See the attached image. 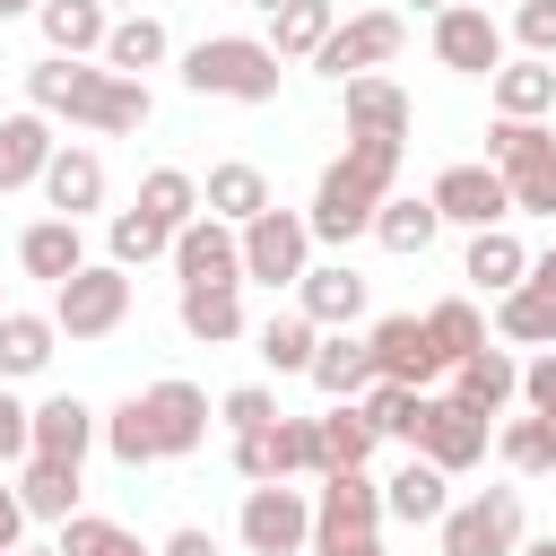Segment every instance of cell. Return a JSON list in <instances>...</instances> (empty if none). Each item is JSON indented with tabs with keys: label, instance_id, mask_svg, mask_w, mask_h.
I'll use <instances>...</instances> for the list:
<instances>
[{
	"label": "cell",
	"instance_id": "6da1fadb",
	"mask_svg": "<svg viewBox=\"0 0 556 556\" xmlns=\"http://www.w3.org/2000/svg\"><path fill=\"white\" fill-rule=\"evenodd\" d=\"M26 104H35V113H70V122H87V130H104V139L148 130V113H156L148 78H122V70H96V61H61V52H43V61L26 70Z\"/></svg>",
	"mask_w": 556,
	"mask_h": 556
},
{
	"label": "cell",
	"instance_id": "7a4b0ae2",
	"mask_svg": "<svg viewBox=\"0 0 556 556\" xmlns=\"http://www.w3.org/2000/svg\"><path fill=\"white\" fill-rule=\"evenodd\" d=\"M208 443V391L200 382H148V391H130L113 417H104V452L122 460V469H139V460H182V452H200Z\"/></svg>",
	"mask_w": 556,
	"mask_h": 556
},
{
	"label": "cell",
	"instance_id": "3957f363",
	"mask_svg": "<svg viewBox=\"0 0 556 556\" xmlns=\"http://www.w3.org/2000/svg\"><path fill=\"white\" fill-rule=\"evenodd\" d=\"M391 174H400V139H348V156H330L321 182H313V208H304L313 243L374 235V208L391 200Z\"/></svg>",
	"mask_w": 556,
	"mask_h": 556
},
{
	"label": "cell",
	"instance_id": "277c9868",
	"mask_svg": "<svg viewBox=\"0 0 556 556\" xmlns=\"http://www.w3.org/2000/svg\"><path fill=\"white\" fill-rule=\"evenodd\" d=\"M182 87L191 96H226V104H269L278 96V52L261 35H208L182 52Z\"/></svg>",
	"mask_w": 556,
	"mask_h": 556
},
{
	"label": "cell",
	"instance_id": "5b68a950",
	"mask_svg": "<svg viewBox=\"0 0 556 556\" xmlns=\"http://www.w3.org/2000/svg\"><path fill=\"white\" fill-rule=\"evenodd\" d=\"M486 165L504 174L513 208L556 217V130H547V122H495V130H486Z\"/></svg>",
	"mask_w": 556,
	"mask_h": 556
},
{
	"label": "cell",
	"instance_id": "8992f818",
	"mask_svg": "<svg viewBox=\"0 0 556 556\" xmlns=\"http://www.w3.org/2000/svg\"><path fill=\"white\" fill-rule=\"evenodd\" d=\"M122 313H130V269L122 261H87L78 278L52 287V330L61 339H104V330H122Z\"/></svg>",
	"mask_w": 556,
	"mask_h": 556
},
{
	"label": "cell",
	"instance_id": "52a82bcc",
	"mask_svg": "<svg viewBox=\"0 0 556 556\" xmlns=\"http://www.w3.org/2000/svg\"><path fill=\"white\" fill-rule=\"evenodd\" d=\"M434 530H443V556H513L521 547V486H478Z\"/></svg>",
	"mask_w": 556,
	"mask_h": 556
},
{
	"label": "cell",
	"instance_id": "ba28073f",
	"mask_svg": "<svg viewBox=\"0 0 556 556\" xmlns=\"http://www.w3.org/2000/svg\"><path fill=\"white\" fill-rule=\"evenodd\" d=\"M235 530H243V547H252V556H295V547H313V495H304V486H287V478H269V486H252V495H243Z\"/></svg>",
	"mask_w": 556,
	"mask_h": 556
},
{
	"label": "cell",
	"instance_id": "9c48e42d",
	"mask_svg": "<svg viewBox=\"0 0 556 556\" xmlns=\"http://www.w3.org/2000/svg\"><path fill=\"white\" fill-rule=\"evenodd\" d=\"M400 43H408L400 9H356V17H339V35H330V43L313 52V70L348 87V78H374V70H382V61L400 52Z\"/></svg>",
	"mask_w": 556,
	"mask_h": 556
},
{
	"label": "cell",
	"instance_id": "30bf717a",
	"mask_svg": "<svg viewBox=\"0 0 556 556\" xmlns=\"http://www.w3.org/2000/svg\"><path fill=\"white\" fill-rule=\"evenodd\" d=\"M304 269H313V226H304L295 208H261V217L243 226V278H261V287H304Z\"/></svg>",
	"mask_w": 556,
	"mask_h": 556
},
{
	"label": "cell",
	"instance_id": "8fae6325",
	"mask_svg": "<svg viewBox=\"0 0 556 556\" xmlns=\"http://www.w3.org/2000/svg\"><path fill=\"white\" fill-rule=\"evenodd\" d=\"M339 539H382V478L330 469L313 486V547H339Z\"/></svg>",
	"mask_w": 556,
	"mask_h": 556
},
{
	"label": "cell",
	"instance_id": "7c38bea8",
	"mask_svg": "<svg viewBox=\"0 0 556 556\" xmlns=\"http://www.w3.org/2000/svg\"><path fill=\"white\" fill-rule=\"evenodd\" d=\"M434 61L460 70V78H495V70H504V26H495V9H486V0L443 9V17H434Z\"/></svg>",
	"mask_w": 556,
	"mask_h": 556
},
{
	"label": "cell",
	"instance_id": "4fadbf2b",
	"mask_svg": "<svg viewBox=\"0 0 556 556\" xmlns=\"http://www.w3.org/2000/svg\"><path fill=\"white\" fill-rule=\"evenodd\" d=\"M426 200H434V217H443V226H469V235H486V226H504V217H513V191H504V174H495V165H443Z\"/></svg>",
	"mask_w": 556,
	"mask_h": 556
},
{
	"label": "cell",
	"instance_id": "5bb4252c",
	"mask_svg": "<svg viewBox=\"0 0 556 556\" xmlns=\"http://www.w3.org/2000/svg\"><path fill=\"white\" fill-rule=\"evenodd\" d=\"M174 269H182V287H243V226H217L200 208L174 235Z\"/></svg>",
	"mask_w": 556,
	"mask_h": 556
},
{
	"label": "cell",
	"instance_id": "9a60e30c",
	"mask_svg": "<svg viewBox=\"0 0 556 556\" xmlns=\"http://www.w3.org/2000/svg\"><path fill=\"white\" fill-rule=\"evenodd\" d=\"M365 348H374V374H382V382H408V391H426L434 374H452V365L434 356V339H426V313H391V321H374Z\"/></svg>",
	"mask_w": 556,
	"mask_h": 556
},
{
	"label": "cell",
	"instance_id": "2e32d148",
	"mask_svg": "<svg viewBox=\"0 0 556 556\" xmlns=\"http://www.w3.org/2000/svg\"><path fill=\"white\" fill-rule=\"evenodd\" d=\"M495 330L521 339V348H556V252L530 261V278L513 295H495Z\"/></svg>",
	"mask_w": 556,
	"mask_h": 556
},
{
	"label": "cell",
	"instance_id": "e0dca14e",
	"mask_svg": "<svg viewBox=\"0 0 556 556\" xmlns=\"http://www.w3.org/2000/svg\"><path fill=\"white\" fill-rule=\"evenodd\" d=\"M417 452H426L443 478H452V469H478V460H486V417H478V408H460V400L443 391V400L426 408V434H417Z\"/></svg>",
	"mask_w": 556,
	"mask_h": 556
},
{
	"label": "cell",
	"instance_id": "ac0fdd59",
	"mask_svg": "<svg viewBox=\"0 0 556 556\" xmlns=\"http://www.w3.org/2000/svg\"><path fill=\"white\" fill-rule=\"evenodd\" d=\"M17 269L43 278V287L78 278V269H87V235H78V217H35V226L17 235Z\"/></svg>",
	"mask_w": 556,
	"mask_h": 556
},
{
	"label": "cell",
	"instance_id": "d6986e66",
	"mask_svg": "<svg viewBox=\"0 0 556 556\" xmlns=\"http://www.w3.org/2000/svg\"><path fill=\"white\" fill-rule=\"evenodd\" d=\"M96 434H104V417H96L87 400H70V391H52V400L35 408V452H26V460H70V469H78Z\"/></svg>",
	"mask_w": 556,
	"mask_h": 556
},
{
	"label": "cell",
	"instance_id": "ffe728a7",
	"mask_svg": "<svg viewBox=\"0 0 556 556\" xmlns=\"http://www.w3.org/2000/svg\"><path fill=\"white\" fill-rule=\"evenodd\" d=\"M52 113H0V191H26V182H43V165H52Z\"/></svg>",
	"mask_w": 556,
	"mask_h": 556
},
{
	"label": "cell",
	"instance_id": "44dd1931",
	"mask_svg": "<svg viewBox=\"0 0 556 556\" xmlns=\"http://www.w3.org/2000/svg\"><path fill=\"white\" fill-rule=\"evenodd\" d=\"M200 208H208L217 226H252V217H261V208H278V200H269V174H261V165L226 156V165H208V182H200Z\"/></svg>",
	"mask_w": 556,
	"mask_h": 556
},
{
	"label": "cell",
	"instance_id": "7402d4cb",
	"mask_svg": "<svg viewBox=\"0 0 556 556\" xmlns=\"http://www.w3.org/2000/svg\"><path fill=\"white\" fill-rule=\"evenodd\" d=\"M382 374H374V348L356 339V330H321V348H313V391L321 400H365Z\"/></svg>",
	"mask_w": 556,
	"mask_h": 556
},
{
	"label": "cell",
	"instance_id": "603a6c76",
	"mask_svg": "<svg viewBox=\"0 0 556 556\" xmlns=\"http://www.w3.org/2000/svg\"><path fill=\"white\" fill-rule=\"evenodd\" d=\"M43 200H52V217H87V208H104V156H96V148H52V165H43Z\"/></svg>",
	"mask_w": 556,
	"mask_h": 556
},
{
	"label": "cell",
	"instance_id": "cb8c5ba5",
	"mask_svg": "<svg viewBox=\"0 0 556 556\" xmlns=\"http://www.w3.org/2000/svg\"><path fill=\"white\" fill-rule=\"evenodd\" d=\"M295 304H304L321 330H348V321H365V278H356L348 261H313L304 287H295Z\"/></svg>",
	"mask_w": 556,
	"mask_h": 556
},
{
	"label": "cell",
	"instance_id": "d4e9b609",
	"mask_svg": "<svg viewBox=\"0 0 556 556\" xmlns=\"http://www.w3.org/2000/svg\"><path fill=\"white\" fill-rule=\"evenodd\" d=\"M443 513H452V478H443L426 452L382 478V521H443Z\"/></svg>",
	"mask_w": 556,
	"mask_h": 556
},
{
	"label": "cell",
	"instance_id": "484cf974",
	"mask_svg": "<svg viewBox=\"0 0 556 556\" xmlns=\"http://www.w3.org/2000/svg\"><path fill=\"white\" fill-rule=\"evenodd\" d=\"M547 113H556V61H539V52L504 61L495 70V122H547Z\"/></svg>",
	"mask_w": 556,
	"mask_h": 556
},
{
	"label": "cell",
	"instance_id": "4316f807",
	"mask_svg": "<svg viewBox=\"0 0 556 556\" xmlns=\"http://www.w3.org/2000/svg\"><path fill=\"white\" fill-rule=\"evenodd\" d=\"M35 26H43V43H52L61 61H87V52H104L113 9H104V0H43V9H35Z\"/></svg>",
	"mask_w": 556,
	"mask_h": 556
},
{
	"label": "cell",
	"instance_id": "83f0119b",
	"mask_svg": "<svg viewBox=\"0 0 556 556\" xmlns=\"http://www.w3.org/2000/svg\"><path fill=\"white\" fill-rule=\"evenodd\" d=\"M408 96L391 78H348V139H400L408 148Z\"/></svg>",
	"mask_w": 556,
	"mask_h": 556
},
{
	"label": "cell",
	"instance_id": "f1b7e54d",
	"mask_svg": "<svg viewBox=\"0 0 556 556\" xmlns=\"http://www.w3.org/2000/svg\"><path fill=\"white\" fill-rule=\"evenodd\" d=\"M460 278H478L486 295H513V287L530 278V252H521V235H513V226H486V235H469V261H460Z\"/></svg>",
	"mask_w": 556,
	"mask_h": 556
},
{
	"label": "cell",
	"instance_id": "f546056e",
	"mask_svg": "<svg viewBox=\"0 0 556 556\" xmlns=\"http://www.w3.org/2000/svg\"><path fill=\"white\" fill-rule=\"evenodd\" d=\"M513 391H521V365H513L504 348H478L469 365H452V400H460V408H478V417H495Z\"/></svg>",
	"mask_w": 556,
	"mask_h": 556
},
{
	"label": "cell",
	"instance_id": "4dcf8cb0",
	"mask_svg": "<svg viewBox=\"0 0 556 556\" xmlns=\"http://www.w3.org/2000/svg\"><path fill=\"white\" fill-rule=\"evenodd\" d=\"M356 408H365V426H374V434H391V443H408V452H417V434H426V408H434V391H408V382H374V391H365Z\"/></svg>",
	"mask_w": 556,
	"mask_h": 556
},
{
	"label": "cell",
	"instance_id": "1f68e13d",
	"mask_svg": "<svg viewBox=\"0 0 556 556\" xmlns=\"http://www.w3.org/2000/svg\"><path fill=\"white\" fill-rule=\"evenodd\" d=\"M313 426H321V478H330V469H365V460H374V443H382V434L365 426V408H356V400H330Z\"/></svg>",
	"mask_w": 556,
	"mask_h": 556
},
{
	"label": "cell",
	"instance_id": "d6a6232c",
	"mask_svg": "<svg viewBox=\"0 0 556 556\" xmlns=\"http://www.w3.org/2000/svg\"><path fill=\"white\" fill-rule=\"evenodd\" d=\"M330 35H339V9H330V0H287V9L269 17V52H278V61H313Z\"/></svg>",
	"mask_w": 556,
	"mask_h": 556
},
{
	"label": "cell",
	"instance_id": "836d02e7",
	"mask_svg": "<svg viewBox=\"0 0 556 556\" xmlns=\"http://www.w3.org/2000/svg\"><path fill=\"white\" fill-rule=\"evenodd\" d=\"M52 313H0V382H26L52 365Z\"/></svg>",
	"mask_w": 556,
	"mask_h": 556
},
{
	"label": "cell",
	"instance_id": "e575fe53",
	"mask_svg": "<svg viewBox=\"0 0 556 556\" xmlns=\"http://www.w3.org/2000/svg\"><path fill=\"white\" fill-rule=\"evenodd\" d=\"M165 52H174V43H165V26H156L148 9L113 17V35H104V70H122V78H148V70H156Z\"/></svg>",
	"mask_w": 556,
	"mask_h": 556
},
{
	"label": "cell",
	"instance_id": "d590c367",
	"mask_svg": "<svg viewBox=\"0 0 556 556\" xmlns=\"http://www.w3.org/2000/svg\"><path fill=\"white\" fill-rule=\"evenodd\" d=\"M182 330L200 339V348H226V339H243V295L235 287H182Z\"/></svg>",
	"mask_w": 556,
	"mask_h": 556
},
{
	"label": "cell",
	"instance_id": "8d00e7d4",
	"mask_svg": "<svg viewBox=\"0 0 556 556\" xmlns=\"http://www.w3.org/2000/svg\"><path fill=\"white\" fill-rule=\"evenodd\" d=\"M17 504H26V521H70L78 513V469L70 460H26V478H17Z\"/></svg>",
	"mask_w": 556,
	"mask_h": 556
},
{
	"label": "cell",
	"instance_id": "74e56055",
	"mask_svg": "<svg viewBox=\"0 0 556 556\" xmlns=\"http://www.w3.org/2000/svg\"><path fill=\"white\" fill-rule=\"evenodd\" d=\"M139 208H148L165 235H182V226L200 217V182H191L182 165H148V174H139Z\"/></svg>",
	"mask_w": 556,
	"mask_h": 556
},
{
	"label": "cell",
	"instance_id": "f35d334b",
	"mask_svg": "<svg viewBox=\"0 0 556 556\" xmlns=\"http://www.w3.org/2000/svg\"><path fill=\"white\" fill-rule=\"evenodd\" d=\"M434 235H443L434 200H408V191H391V200L374 208V243H382V252H426Z\"/></svg>",
	"mask_w": 556,
	"mask_h": 556
},
{
	"label": "cell",
	"instance_id": "ab89813d",
	"mask_svg": "<svg viewBox=\"0 0 556 556\" xmlns=\"http://www.w3.org/2000/svg\"><path fill=\"white\" fill-rule=\"evenodd\" d=\"M313 348H321V321H313L304 304H287V313L261 321V356H269L278 374H313Z\"/></svg>",
	"mask_w": 556,
	"mask_h": 556
},
{
	"label": "cell",
	"instance_id": "60d3db41",
	"mask_svg": "<svg viewBox=\"0 0 556 556\" xmlns=\"http://www.w3.org/2000/svg\"><path fill=\"white\" fill-rule=\"evenodd\" d=\"M426 339H434V356H443V365H469V356L486 348V321H478V304H469V295H443V304L426 313Z\"/></svg>",
	"mask_w": 556,
	"mask_h": 556
},
{
	"label": "cell",
	"instance_id": "b9f144b4",
	"mask_svg": "<svg viewBox=\"0 0 556 556\" xmlns=\"http://www.w3.org/2000/svg\"><path fill=\"white\" fill-rule=\"evenodd\" d=\"M495 452H504V469H521V478H539V469H556V417H513L504 434H495Z\"/></svg>",
	"mask_w": 556,
	"mask_h": 556
},
{
	"label": "cell",
	"instance_id": "7bdbcfd3",
	"mask_svg": "<svg viewBox=\"0 0 556 556\" xmlns=\"http://www.w3.org/2000/svg\"><path fill=\"white\" fill-rule=\"evenodd\" d=\"M104 243H113V261L122 269H139V261H156V252H174V235L148 217V208H113V226H104Z\"/></svg>",
	"mask_w": 556,
	"mask_h": 556
},
{
	"label": "cell",
	"instance_id": "ee69618b",
	"mask_svg": "<svg viewBox=\"0 0 556 556\" xmlns=\"http://www.w3.org/2000/svg\"><path fill=\"white\" fill-rule=\"evenodd\" d=\"M217 417H226L235 434H261V426H278L287 408H278V391H261V382H235V391L217 400Z\"/></svg>",
	"mask_w": 556,
	"mask_h": 556
},
{
	"label": "cell",
	"instance_id": "f6af8a7d",
	"mask_svg": "<svg viewBox=\"0 0 556 556\" xmlns=\"http://www.w3.org/2000/svg\"><path fill=\"white\" fill-rule=\"evenodd\" d=\"M278 469L287 478H321V426L313 417H278Z\"/></svg>",
	"mask_w": 556,
	"mask_h": 556
},
{
	"label": "cell",
	"instance_id": "bcb514c9",
	"mask_svg": "<svg viewBox=\"0 0 556 556\" xmlns=\"http://www.w3.org/2000/svg\"><path fill=\"white\" fill-rule=\"evenodd\" d=\"M52 547H61V556H113V547H122V530H113L104 513H70Z\"/></svg>",
	"mask_w": 556,
	"mask_h": 556
},
{
	"label": "cell",
	"instance_id": "7dc6e473",
	"mask_svg": "<svg viewBox=\"0 0 556 556\" xmlns=\"http://www.w3.org/2000/svg\"><path fill=\"white\" fill-rule=\"evenodd\" d=\"M513 43L539 52V61H556V0H521L513 9Z\"/></svg>",
	"mask_w": 556,
	"mask_h": 556
},
{
	"label": "cell",
	"instance_id": "c3c4849f",
	"mask_svg": "<svg viewBox=\"0 0 556 556\" xmlns=\"http://www.w3.org/2000/svg\"><path fill=\"white\" fill-rule=\"evenodd\" d=\"M235 469H243L252 486H269V478H287V469H278V426H261V434H235Z\"/></svg>",
	"mask_w": 556,
	"mask_h": 556
},
{
	"label": "cell",
	"instance_id": "681fc988",
	"mask_svg": "<svg viewBox=\"0 0 556 556\" xmlns=\"http://www.w3.org/2000/svg\"><path fill=\"white\" fill-rule=\"evenodd\" d=\"M521 400H530L539 417H556V348H539V356L521 365Z\"/></svg>",
	"mask_w": 556,
	"mask_h": 556
},
{
	"label": "cell",
	"instance_id": "f907efd6",
	"mask_svg": "<svg viewBox=\"0 0 556 556\" xmlns=\"http://www.w3.org/2000/svg\"><path fill=\"white\" fill-rule=\"evenodd\" d=\"M17 452H35V408H17V400L0 391V469H9Z\"/></svg>",
	"mask_w": 556,
	"mask_h": 556
},
{
	"label": "cell",
	"instance_id": "816d5d0a",
	"mask_svg": "<svg viewBox=\"0 0 556 556\" xmlns=\"http://www.w3.org/2000/svg\"><path fill=\"white\" fill-rule=\"evenodd\" d=\"M156 556H217V530H200V521H191V530H174Z\"/></svg>",
	"mask_w": 556,
	"mask_h": 556
},
{
	"label": "cell",
	"instance_id": "f5cc1de1",
	"mask_svg": "<svg viewBox=\"0 0 556 556\" xmlns=\"http://www.w3.org/2000/svg\"><path fill=\"white\" fill-rule=\"evenodd\" d=\"M17 530H26V504H17V486H0V556L17 547Z\"/></svg>",
	"mask_w": 556,
	"mask_h": 556
},
{
	"label": "cell",
	"instance_id": "db71d44e",
	"mask_svg": "<svg viewBox=\"0 0 556 556\" xmlns=\"http://www.w3.org/2000/svg\"><path fill=\"white\" fill-rule=\"evenodd\" d=\"M313 556H391L382 539H339V547H313Z\"/></svg>",
	"mask_w": 556,
	"mask_h": 556
},
{
	"label": "cell",
	"instance_id": "11a10c76",
	"mask_svg": "<svg viewBox=\"0 0 556 556\" xmlns=\"http://www.w3.org/2000/svg\"><path fill=\"white\" fill-rule=\"evenodd\" d=\"M513 556H556V530H547V539H521Z\"/></svg>",
	"mask_w": 556,
	"mask_h": 556
},
{
	"label": "cell",
	"instance_id": "9f6ffc18",
	"mask_svg": "<svg viewBox=\"0 0 556 556\" xmlns=\"http://www.w3.org/2000/svg\"><path fill=\"white\" fill-rule=\"evenodd\" d=\"M26 9H43V0H0V17H26Z\"/></svg>",
	"mask_w": 556,
	"mask_h": 556
},
{
	"label": "cell",
	"instance_id": "6f0895ef",
	"mask_svg": "<svg viewBox=\"0 0 556 556\" xmlns=\"http://www.w3.org/2000/svg\"><path fill=\"white\" fill-rule=\"evenodd\" d=\"M417 9H434V17H443V9H460V0H417Z\"/></svg>",
	"mask_w": 556,
	"mask_h": 556
},
{
	"label": "cell",
	"instance_id": "680465c9",
	"mask_svg": "<svg viewBox=\"0 0 556 556\" xmlns=\"http://www.w3.org/2000/svg\"><path fill=\"white\" fill-rule=\"evenodd\" d=\"M113 556H148V547H139V539H122V547H113Z\"/></svg>",
	"mask_w": 556,
	"mask_h": 556
},
{
	"label": "cell",
	"instance_id": "91938a15",
	"mask_svg": "<svg viewBox=\"0 0 556 556\" xmlns=\"http://www.w3.org/2000/svg\"><path fill=\"white\" fill-rule=\"evenodd\" d=\"M9 556H61V547H9Z\"/></svg>",
	"mask_w": 556,
	"mask_h": 556
},
{
	"label": "cell",
	"instance_id": "94428289",
	"mask_svg": "<svg viewBox=\"0 0 556 556\" xmlns=\"http://www.w3.org/2000/svg\"><path fill=\"white\" fill-rule=\"evenodd\" d=\"M252 9H269V17H278V9H287V0H252Z\"/></svg>",
	"mask_w": 556,
	"mask_h": 556
},
{
	"label": "cell",
	"instance_id": "6125c7cd",
	"mask_svg": "<svg viewBox=\"0 0 556 556\" xmlns=\"http://www.w3.org/2000/svg\"><path fill=\"white\" fill-rule=\"evenodd\" d=\"M104 9H130V0H104Z\"/></svg>",
	"mask_w": 556,
	"mask_h": 556
},
{
	"label": "cell",
	"instance_id": "be15d7a7",
	"mask_svg": "<svg viewBox=\"0 0 556 556\" xmlns=\"http://www.w3.org/2000/svg\"><path fill=\"white\" fill-rule=\"evenodd\" d=\"M0 313H9V304H0Z\"/></svg>",
	"mask_w": 556,
	"mask_h": 556
}]
</instances>
